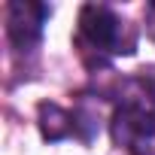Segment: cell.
<instances>
[{
  "mask_svg": "<svg viewBox=\"0 0 155 155\" xmlns=\"http://www.w3.org/2000/svg\"><path fill=\"white\" fill-rule=\"evenodd\" d=\"M113 140L131 155H152L155 149V76L140 73L122 82L110 119Z\"/></svg>",
  "mask_w": 155,
  "mask_h": 155,
  "instance_id": "6da1fadb",
  "label": "cell"
},
{
  "mask_svg": "<svg viewBox=\"0 0 155 155\" xmlns=\"http://www.w3.org/2000/svg\"><path fill=\"white\" fill-rule=\"evenodd\" d=\"M146 31H149V40L155 43V3H146Z\"/></svg>",
  "mask_w": 155,
  "mask_h": 155,
  "instance_id": "5b68a950",
  "label": "cell"
},
{
  "mask_svg": "<svg viewBox=\"0 0 155 155\" xmlns=\"http://www.w3.org/2000/svg\"><path fill=\"white\" fill-rule=\"evenodd\" d=\"M79 43L91 49L97 58L134 55L137 52V28L128 25L107 3H85L79 9Z\"/></svg>",
  "mask_w": 155,
  "mask_h": 155,
  "instance_id": "7a4b0ae2",
  "label": "cell"
},
{
  "mask_svg": "<svg viewBox=\"0 0 155 155\" xmlns=\"http://www.w3.org/2000/svg\"><path fill=\"white\" fill-rule=\"evenodd\" d=\"M52 15L49 3H37V0H12L6 9V34L9 43L15 46V52L31 55L40 40H43V28Z\"/></svg>",
  "mask_w": 155,
  "mask_h": 155,
  "instance_id": "3957f363",
  "label": "cell"
},
{
  "mask_svg": "<svg viewBox=\"0 0 155 155\" xmlns=\"http://www.w3.org/2000/svg\"><path fill=\"white\" fill-rule=\"evenodd\" d=\"M82 119H85V116L70 113V110H64V107H58V104H49V101H43V104L37 107L40 134H43V140H49V143H55V140H67V137L88 140L85 131H82V125H85L88 134L94 137V128H91L88 122H82Z\"/></svg>",
  "mask_w": 155,
  "mask_h": 155,
  "instance_id": "277c9868",
  "label": "cell"
}]
</instances>
